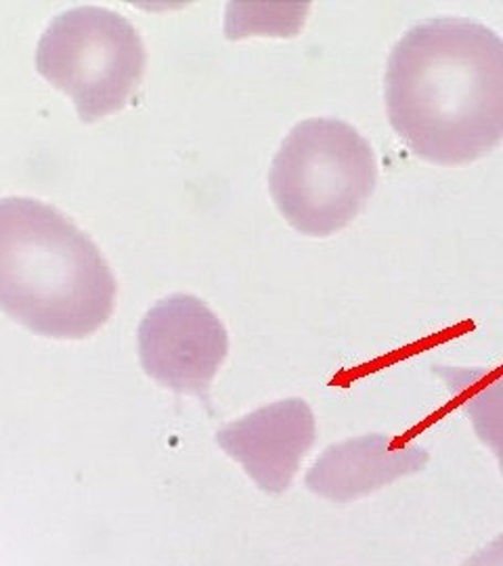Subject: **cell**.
Segmentation results:
<instances>
[{"mask_svg": "<svg viewBox=\"0 0 503 566\" xmlns=\"http://www.w3.org/2000/svg\"><path fill=\"white\" fill-rule=\"evenodd\" d=\"M384 95L390 126L418 158L474 163L503 139V41L479 21L418 23L390 51Z\"/></svg>", "mask_w": 503, "mask_h": 566, "instance_id": "obj_1", "label": "cell"}, {"mask_svg": "<svg viewBox=\"0 0 503 566\" xmlns=\"http://www.w3.org/2000/svg\"><path fill=\"white\" fill-rule=\"evenodd\" d=\"M114 294L99 250L61 212L0 202V308L44 336L82 338L107 322Z\"/></svg>", "mask_w": 503, "mask_h": 566, "instance_id": "obj_2", "label": "cell"}, {"mask_svg": "<svg viewBox=\"0 0 503 566\" xmlns=\"http://www.w3.org/2000/svg\"><path fill=\"white\" fill-rule=\"evenodd\" d=\"M378 182L374 149L343 120L311 118L283 139L269 189L283 219L311 238H327L353 223Z\"/></svg>", "mask_w": 503, "mask_h": 566, "instance_id": "obj_3", "label": "cell"}, {"mask_svg": "<svg viewBox=\"0 0 503 566\" xmlns=\"http://www.w3.org/2000/svg\"><path fill=\"white\" fill-rule=\"evenodd\" d=\"M227 350V329L206 304L191 296L164 301L143 324L142 353L147 371L161 385L196 392L203 401Z\"/></svg>", "mask_w": 503, "mask_h": 566, "instance_id": "obj_4", "label": "cell"}, {"mask_svg": "<svg viewBox=\"0 0 503 566\" xmlns=\"http://www.w3.org/2000/svg\"><path fill=\"white\" fill-rule=\"evenodd\" d=\"M217 441L262 491L280 495L292 485L304 455L315 446L317 424L306 401L283 399L224 426Z\"/></svg>", "mask_w": 503, "mask_h": 566, "instance_id": "obj_5", "label": "cell"}, {"mask_svg": "<svg viewBox=\"0 0 503 566\" xmlns=\"http://www.w3.org/2000/svg\"><path fill=\"white\" fill-rule=\"evenodd\" d=\"M428 462V451L407 437L365 434L327 447L304 483L323 500L348 504L420 472Z\"/></svg>", "mask_w": 503, "mask_h": 566, "instance_id": "obj_6", "label": "cell"}, {"mask_svg": "<svg viewBox=\"0 0 503 566\" xmlns=\"http://www.w3.org/2000/svg\"><path fill=\"white\" fill-rule=\"evenodd\" d=\"M434 371L451 390L453 403L472 422L476 437L489 447L503 474V365L502 367H443Z\"/></svg>", "mask_w": 503, "mask_h": 566, "instance_id": "obj_7", "label": "cell"}, {"mask_svg": "<svg viewBox=\"0 0 503 566\" xmlns=\"http://www.w3.org/2000/svg\"><path fill=\"white\" fill-rule=\"evenodd\" d=\"M462 566H503V533L474 556H470Z\"/></svg>", "mask_w": 503, "mask_h": 566, "instance_id": "obj_8", "label": "cell"}]
</instances>
